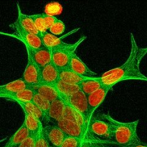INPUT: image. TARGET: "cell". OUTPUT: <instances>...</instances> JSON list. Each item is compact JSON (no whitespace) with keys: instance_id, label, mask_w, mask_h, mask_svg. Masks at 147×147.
Returning a JSON list of instances; mask_svg holds the SVG:
<instances>
[{"instance_id":"7","label":"cell","mask_w":147,"mask_h":147,"mask_svg":"<svg viewBox=\"0 0 147 147\" xmlns=\"http://www.w3.org/2000/svg\"><path fill=\"white\" fill-rule=\"evenodd\" d=\"M26 50H27L28 58L31 59L38 66L40 70L53 62L52 52L47 47H43L36 50L30 47H26Z\"/></svg>"},{"instance_id":"6","label":"cell","mask_w":147,"mask_h":147,"mask_svg":"<svg viewBox=\"0 0 147 147\" xmlns=\"http://www.w3.org/2000/svg\"><path fill=\"white\" fill-rule=\"evenodd\" d=\"M112 87L107 86H103L101 88L97 91L94 92L92 94L88 96V117H87V126L89 127L91 119L93 118V113L96 109L101 105L104 101L106 96L110 91Z\"/></svg>"},{"instance_id":"25","label":"cell","mask_w":147,"mask_h":147,"mask_svg":"<svg viewBox=\"0 0 147 147\" xmlns=\"http://www.w3.org/2000/svg\"><path fill=\"white\" fill-rule=\"evenodd\" d=\"M17 104L22 109L24 113H28V114L32 115L40 121H41L42 122L43 121H47L44 113L32 101L20 102V103H17Z\"/></svg>"},{"instance_id":"15","label":"cell","mask_w":147,"mask_h":147,"mask_svg":"<svg viewBox=\"0 0 147 147\" xmlns=\"http://www.w3.org/2000/svg\"><path fill=\"white\" fill-rule=\"evenodd\" d=\"M67 106V102L62 97L57 98L54 101L51 102L50 107L47 113V121L53 120L57 123L63 118L65 109Z\"/></svg>"},{"instance_id":"27","label":"cell","mask_w":147,"mask_h":147,"mask_svg":"<svg viewBox=\"0 0 147 147\" xmlns=\"http://www.w3.org/2000/svg\"><path fill=\"white\" fill-rule=\"evenodd\" d=\"M32 102L44 113L47 121V113H48L49 109H50L51 102H50L48 100L45 98L44 97L40 96V94L37 93L36 92L34 93V97H33L32 99Z\"/></svg>"},{"instance_id":"5","label":"cell","mask_w":147,"mask_h":147,"mask_svg":"<svg viewBox=\"0 0 147 147\" xmlns=\"http://www.w3.org/2000/svg\"><path fill=\"white\" fill-rule=\"evenodd\" d=\"M99 118L93 117L88 127V132L104 142H111L112 130L110 123L98 115Z\"/></svg>"},{"instance_id":"28","label":"cell","mask_w":147,"mask_h":147,"mask_svg":"<svg viewBox=\"0 0 147 147\" xmlns=\"http://www.w3.org/2000/svg\"><path fill=\"white\" fill-rule=\"evenodd\" d=\"M32 17L33 20H34V22L35 24L36 27H37V29L40 32H47V27H46L45 22L44 14L43 13L32 14Z\"/></svg>"},{"instance_id":"3","label":"cell","mask_w":147,"mask_h":147,"mask_svg":"<svg viewBox=\"0 0 147 147\" xmlns=\"http://www.w3.org/2000/svg\"><path fill=\"white\" fill-rule=\"evenodd\" d=\"M86 38L87 37L83 36L75 43H66L64 42L51 50L53 62L59 70L68 67L72 57L76 54L77 49Z\"/></svg>"},{"instance_id":"33","label":"cell","mask_w":147,"mask_h":147,"mask_svg":"<svg viewBox=\"0 0 147 147\" xmlns=\"http://www.w3.org/2000/svg\"><path fill=\"white\" fill-rule=\"evenodd\" d=\"M116 147H146L143 142L140 144H130L125 146H116Z\"/></svg>"},{"instance_id":"9","label":"cell","mask_w":147,"mask_h":147,"mask_svg":"<svg viewBox=\"0 0 147 147\" xmlns=\"http://www.w3.org/2000/svg\"><path fill=\"white\" fill-rule=\"evenodd\" d=\"M66 102L67 104L71 106L73 109L79 112L87 123L88 109V96L83 92L80 90L71 96H69L66 99Z\"/></svg>"},{"instance_id":"16","label":"cell","mask_w":147,"mask_h":147,"mask_svg":"<svg viewBox=\"0 0 147 147\" xmlns=\"http://www.w3.org/2000/svg\"><path fill=\"white\" fill-rule=\"evenodd\" d=\"M17 11H18V15L16 22L19 24V25L21 26L24 30L33 33L34 34L40 36V32L36 27L35 24L34 22L32 15H27V14H23L21 11L19 3H17Z\"/></svg>"},{"instance_id":"31","label":"cell","mask_w":147,"mask_h":147,"mask_svg":"<svg viewBox=\"0 0 147 147\" xmlns=\"http://www.w3.org/2000/svg\"><path fill=\"white\" fill-rule=\"evenodd\" d=\"M35 147H51L48 141L47 140L46 137L45 136L43 130L42 131L41 133L40 134V135L36 139Z\"/></svg>"},{"instance_id":"4","label":"cell","mask_w":147,"mask_h":147,"mask_svg":"<svg viewBox=\"0 0 147 147\" xmlns=\"http://www.w3.org/2000/svg\"><path fill=\"white\" fill-rule=\"evenodd\" d=\"M9 26L14 30V32L4 33L2 32L1 34L12 37L20 40L24 45L26 47H30V48L36 50V49H40L44 47L40 36L24 30L21 26L19 25V24L16 21Z\"/></svg>"},{"instance_id":"23","label":"cell","mask_w":147,"mask_h":147,"mask_svg":"<svg viewBox=\"0 0 147 147\" xmlns=\"http://www.w3.org/2000/svg\"><path fill=\"white\" fill-rule=\"evenodd\" d=\"M88 78H89L79 76L70 70L69 67L60 70V80L69 84L79 85Z\"/></svg>"},{"instance_id":"17","label":"cell","mask_w":147,"mask_h":147,"mask_svg":"<svg viewBox=\"0 0 147 147\" xmlns=\"http://www.w3.org/2000/svg\"><path fill=\"white\" fill-rule=\"evenodd\" d=\"M29 88L30 87L28 86V85L22 78H19L9 82L7 84L1 85L0 86V96L18 93V92L25 90Z\"/></svg>"},{"instance_id":"32","label":"cell","mask_w":147,"mask_h":147,"mask_svg":"<svg viewBox=\"0 0 147 147\" xmlns=\"http://www.w3.org/2000/svg\"><path fill=\"white\" fill-rule=\"evenodd\" d=\"M36 139H37V137L29 135L28 137L20 144L19 147H35Z\"/></svg>"},{"instance_id":"34","label":"cell","mask_w":147,"mask_h":147,"mask_svg":"<svg viewBox=\"0 0 147 147\" xmlns=\"http://www.w3.org/2000/svg\"><path fill=\"white\" fill-rule=\"evenodd\" d=\"M144 145H145V146H146L147 147V144H146V143H144Z\"/></svg>"},{"instance_id":"13","label":"cell","mask_w":147,"mask_h":147,"mask_svg":"<svg viewBox=\"0 0 147 147\" xmlns=\"http://www.w3.org/2000/svg\"><path fill=\"white\" fill-rule=\"evenodd\" d=\"M60 80V70L52 62L47 66L41 69L40 83L55 86Z\"/></svg>"},{"instance_id":"24","label":"cell","mask_w":147,"mask_h":147,"mask_svg":"<svg viewBox=\"0 0 147 147\" xmlns=\"http://www.w3.org/2000/svg\"><path fill=\"white\" fill-rule=\"evenodd\" d=\"M79 86L80 88V90L88 96L101 88L103 85L99 80L98 76V77L92 78H88L84 80L80 84H79Z\"/></svg>"},{"instance_id":"26","label":"cell","mask_w":147,"mask_h":147,"mask_svg":"<svg viewBox=\"0 0 147 147\" xmlns=\"http://www.w3.org/2000/svg\"><path fill=\"white\" fill-rule=\"evenodd\" d=\"M57 90H58L60 95V97L64 98L66 100L67 98L69 96L74 94L77 92L80 91V88L79 85H73L69 83H65L62 80H59L57 83L55 85Z\"/></svg>"},{"instance_id":"8","label":"cell","mask_w":147,"mask_h":147,"mask_svg":"<svg viewBox=\"0 0 147 147\" xmlns=\"http://www.w3.org/2000/svg\"><path fill=\"white\" fill-rule=\"evenodd\" d=\"M57 125L64 131L67 136L77 138L83 141V143L87 139L86 138L87 134L85 129L81 126L75 122L63 118L61 120L57 122Z\"/></svg>"},{"instance_id":"20","label":"cell","mask_w":147,"mask_h":147,"mask_svg":"<svg viewBox=\"0 0 147 147\" xmlns=\"http://www.w3.org/2000/svg\"><path fill=\"white\" fill-rule=\"evenodd\" d=\"M35 91L32 88H29L24 90L18 92V93H13V94L2 95L0 97L10 101L20 103V102H30L32 101L33 97Z\"/></svg>"},{"instance_id":"19","label":"cell","mask_w":147,"mask_h":147,"mask_svg":"<svg viewBox=\"0 0 147 147\" xmlns=\"http://www.w3.org/2000/svg\"><path fill=\"white\" fill-rule=\"evenodd\" d=\"M24 123L28 130L29 135L34 137H37L43 130L42 122L28 113H24Z\"/></svg>"},{"instance_id":"10","label":"cell","mask_w":147,"mask_h":147,"mask_svg":"<svg viewBox=\"0 0 147 147\" xmlns=\"http://www.w3.org/2000/svg\"><path fill=\"white\" fill-rule=\"evenodd\" d=\"M43 133L51 147H60L67 137V135L57 124L43 126Z\"/></svg>"},{"instance_id":"1","label":"cell","mask_w":147,"mask_h":147,"mask_svg":"<svg viewBox=\"0 0 147 147\" xmlns=\"http://www.w3.org/2000/svg\"><path fill=\"white\" fill-rule=\"evenodd\" d=\"M147 54V47H139L133 33H131V50L126 61L121 66L111 69L99 76L103 86L113 88L125 80H136L147 82V77L142 73L140 63Z\"/></svg>"},{"instance_id":"14","label":"cell","mask_w":147,"mask_h":147,"mask_svg":"<svg viewBox=\"0 0 147 147\" xmlns=\"http://www.w3.org/2000/svg\"><path fill=\"white\" fill-rule=\"evenodd\" d=\"M69 68L76 73H77L79 76H83V77L89 78H96L98 77V74L95 73L94 71L89 68L84 62L78 57L76 54L73 55L72 57L71 60L70 62V64L68 66Z\"/></svg>"},{"instance_id":"21","label":"cell","mask_w":147,"mask_h":147,"mask_svg":"<svg viewBox=\"0 0 147 147\" xmlns=\"http://www.w3.org/2000/svg\"><path fill=\"white\" fill-rule=\"evenodd\" d=\"M63 119H65L67 120L71 121L78 123L85 129L86 134H88V132L87 123H86V121L85 120L83 116L67 103L65 109L64 113H63Z\"/></svg>"},{"instance_id":"30","label":"cell","mask_w":147,"mask_h":147,"mask_svg":"<svg viewBox=\"0 0 147 147\" xmlns=\"http://www.w3.org/2000/svg\"><path fill=\"white\" fill-rule=\"evenodd\" d=\"M83 142L77 138L67 136L60 147H82Z\"/></svg>"},{"instance_id":"11","label":"cell","mask_w":147,"mask_h":147,"mask_svg":"<svg viewBox=\"0 0 147 147\" xmlns=\"http://www.w3.org/2000/svg\"><path fill=\"white\" fill-rule=\"evenodd\" d=\"M40 70L38 66L31 60L27 59V64L23 73L22 78L30 88L40 84Z\"/></svg>"},{"instance_id":"2","label":"cell","mask_w":147,"mask_h":147,"mask_svg":"<svg viewBox=\"0 0 147 147\" xmlns=\"http://www.w3.org/2000/svg\"><path fill=\"white\" fill-rule=\"evenodd\" d=\"M103 119L107 121L111 126V142L117 146H125L130 144L142 143L137 134L139 120L123 123L115 120L110 115L100 113Z\"/></svg>"},{"instance_id":"18","label":"cell","mask_w":147,"mask_h":147,"mask_svg":"<svg viewBox=\"0 0 147 147\" xmlns=\"http://www.w3.org/2000/svg\"><path fill=\"white\" fill-rule=\"evenodd\" d=\"M34 91L40 94L50 102L54 101L57 98L60 97L58 90L55 86L46 84H39L32 88Z\"/></svg>"},{"instance_id":"12","label":"cell","mask_w":147,"mask_h":147,"mask_svg":"<svg viewBox=\"0 0 147 147\" xmlns=\"http://www.w3.org/2000/svg\"><path fill=\"white\" fill-rule=\"evenodd\" d=\"M79 30H80V28L78 27V28L74 29L69 32L63 34L61 36H55L50 32H40V37L41 38L44 47H47L50 50H52L53 48L64 42H63L64 39L70 36V34H73V33H76Z\"/></svg>"},{"instance_id":"22","label":"cell","mask_w":147,"mask_h":147,"mask_svg":"<svg viewBox=\"0 0 147 147\" xmlns=\"http://www.w3.org/2000/svg\"><path fill=\"white\" fill-rule=\"evenodd\" d=\"M28 136V130L23 122L20 129L9 138L4 147H19Z\"/></svg>"},{"instance_id":"29","label":"cell","mask_w":147,"mask_h":147,"mask_svg":"<svg viewBox=\"0 0 147 147\" xmlns=\"http://www.w3.org/2000/svg\"><path fill=\"white\" fill-rule=\"evenodd\" d=\"M65 30V23L63 21H61V20L58 19L51 26L49 31H50L51 34H54L55 36H61L64 33Z\"/></svg>"}]
</instances>
